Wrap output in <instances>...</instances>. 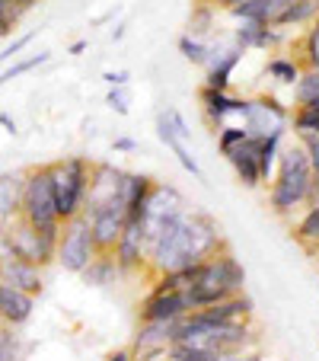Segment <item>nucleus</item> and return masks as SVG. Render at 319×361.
Instances as JSON below:
<instances>
[{"instance_id":"f03ea898","label":"nucleus","mask_w":319,"mask_h":361,"mask_svg":"<svg viewBox=\"0 0 319 361\" xmlns=\"http://www.w3.org/2000/svg\"><path fill=\"white\" fill-rule=\"evenodd\" d=\"M278 157H281V166L272 183V208L278 214H287V212H294L300 202L313 198V183H316V176H313V166L300 144L284 147Z\"/></svg>"},{"instance_id":"72a5a7b5","label":"nucleus","mask_w":319,"mask_h":361,"mask_svg":"<svg viewBox=\"0 0 319 361\" xmlns=\"http://www.w3.org/2000/svg\"><path fill=\"white\" fill-rule=\"evenodd\" d=\"M306 64H310L313 71H319V20H316V26L310 29V35H306Z\"/></svg>"},{"instance_id":"f3484780","label":"nucleus","mask_w":319,"mask_h":361,"mask_svg":"<svg viewBox=\"0 0 319 361\" xmlns=\"http://www.w3.org/2000/svg\"><path fill=\"white\" fill-rule=\"evenodd\" d=\"M176 323L179 320H147L141 326V333H137L135 348L137 352H156V348L173 345V339H176Z\"/></svg>"},{"instance_id":"7ed1b4c3","label":"nucleus","mask_w":319,"mask_h":361,"mask_svg":"<svg viewBox=\"0 0 319 361\" xmlns=\"http://www.w3.org/2000/svg\"><path fill=\"white\" fill-rule=\"evenodd\" d=\"M20 218L29 221L35 231H42L45 237L58 240L61 237L64 221L58 218L55 195H51V183H48V166L29 170L23 176V192H20Z\"/></svg>"},{"instance_id":"9b49d317","label":"nucleus","mask_w":319,"mask_h":361,"mask_svg":"<svg viewBox=\"0 0 319 361\" xmlns=\"http://www.w3.org/2000/svg\"><path fill=\"white\" fill-rule=\"evenodd\" d=\"M122 185V173L109 164H93L89 166V185H87V198H83V212H93L102 202L118 195Z\"/></svg>"},{"instance_id":"0eeeda50","label":"nucleus","mask_w":319,"mask_h":361,"mask_svg":"<svg viewBox=\"0 0 319 361\" xmlns=\"http://www.w3.org/2000/svg\"><path fill=\"white\" fill-rule=\"evenodd\" d=\"M7 250L13 256L26 262H35V266H48V262L55 259V250H58V240L45 237L42 231H35L29 221L16 218L13 224L7 227Z\"/></svg>"},{"instance_id":"aec40b11","label":"nucleus","mask_w":319,"mask_h":361,"mask_svg":"<svg viewBox=\"0 0 319 361\" xmlns=\"http://www.w3.org/2000/svg\"><path fill=\"white\" fill-rule=\"evenodd\" d=\"M237 42L239 48H265L268 42H275V32L272 26H265V23H252V20H243V26H239L237 32Z\"/></svg>"},{"instance_id":"e433bc0d","label":"nucleus","mask_w":319,"mask_h":361,"mask_svg":"<svg viewBox=\"0 0 319 361\" xmlns=\"http://www.w3.org/2000/svg\"><path fill=\"white\" fill-rule=\"evenodd\" d=\"M128 71H109V74H106V83H109V87H125V83H128Z\"/></svg>"},{"instance_id":"58836bf2","label":"nucleus","mask_w":319,"mask_h":361,"mask_svg":"<svg viewBox=\"0 0 319 361\" xmlns=\"http://www.w3.org/2000/svg\"><path fill=\"white\" fill-rule=\"evenodd\" d=\"M0 125H4V131H10V135H16V122L10 116H4V112H0Z\"/></svg>"},{"instance_id":"1a4fd4ad","label":"nucleus","mask_w":319,"mask_h":361,"mask_svg":"<svg viewBox=\"0 0 319 361\" xmlns=\"http://www.w3.org/2000/svg\"><path fill=\"white\" fill-rule=\"evenodd\" d=\"M0 281L20 288V291L35 298V294H42V266L20 259L13 252H4V256H0Z\"/></svg>"},{"instance_id":"4be33fe9","label":"nucleus","mask_w":319,"mask_h":361,"mask_svg":"<svg viewBox=\"0 0 319 361\" xmlns=\"http://www.w3.org/2000/svg\"><path fill=\"white\" fill-rule=\"evenodd\" d=\"M294 99L297 106H316L319 102V71H306L297 77V87H294Z\"/></svg>"},{"instance_id":"423d86ee","label":"nucleus","mask_w":319,"mask_h":361,"mask_svg":"<svg viewBox=\"0 0 319 361\" xmlns=\"http://www.w3.org/2000/svg\"><path fill=\"white\" fill-rule=\"evenodd\" d=\"M83 218H87V224H89V237H93L96 252H112L118 237H122L125 221H128V208H125L122 195H115V198H109V202H102L99 208L87 212Z\"/></svg>"},{"instance_id":"5701e85b","label":"nucleus","mask_w":319,"mask_h":361,"mask_svg":"<svg viewBox=\"0 0 319 361\" xmlns=\"http://www.w3.org/2000/svg\"><path fill=\"white\" fill-rule=\"evenodd\" d=\"M297 240L306 246V250L319 246V204H313L310 212H306V218L297 224Z\"/></svg>"},{"instance_id":"7c9ffc66","label":"nucleus","mask_w":319,"mask_h":361,"mask_svg":"<svg viewBox=\"0 0 319 361\" xmlns=\"http://www.w3.org/2000/svg\"><path fill=\"white\" fill-rule=\"evenodd\" d=\"M211 20H214V10L208 7V4H201V7L195 10V13H192V20H189V35H204L211 29Z\"/></svg>"},{"instance_id":"b1692460","label":"nucleus","mask_w":319,"mask_h":361,"mask_svg":"<svg viewBox=\"0 0 319 361\" xmlns=\"http://www.w3.org/2000/svg\"><path fill=\"white\" fill-rule=\"evenodd\" d=\"M294 131L297 135H319V102L316 106H297V112H294Z\"/></svg>"},{"instance_id":"c85d7f7f","label":"nucleus","mask_w":319,"mask_h":361,"mask_svg":"<svg viewBox=\"0 0 319 361\" xmlns=\"http://www.w3.org/2000/svg\"><path fill=\"white\" fill-rule=\"evenodd\" d=\"M268 74H272L275 80H281V83H297L300 68H297L294 61H284V58H275V61H268Z\"/></svg>"},{"instance_id":"f257e3e1","label":"nucleus","mask_w":319,"mask_h":361,"mask_svg":"<svg viewBox=\"0 0 319 361\" xmlns=\"http://www.w3.org/2000/svg\"><path fill=\"white\" fill-rule=\"evenodd\" d=\"M246 281V272L237 259H233L230 252H214L208 259L201 262V272L198 279L185 288V298H189L192 310L198 307H211L218 304V300H227L230 294H237Z\"/></svg>"},{"instance_id":"4468645a","label":"nucleus","mask_w":319,"mask_h":361,"mask_svg":"<svg viewBox=\"0 0 319 361\" xmlns=\"http://www.w3.org/2000/svg\"><path fill=\"white\" fill-rule=\"evenodd\" d=\"M32 307H35L32 294L0 281V323L4 326H23L32 317Z\"/></svg>"},{"instance_id":"4c0bfd02","label":"nucleus","mask_w":319,"mask_h":361,"mask_svg":"<svg viewBox=\"0 0 319 361\" xmlns=\"http://www.w3.org/2000/svg\"><path fill=\"white\" fill-rule=\"evenodd\" d=\"M135 147H137L135 137H118L115 141V150H135Z\"/></svg>"},{"instance_id":"c9c22d12","label":"nucleus","mask_w":319,"mask_h":361,"mask_svg":"<svg viewBox=\"0 0 319 361\" xmlns=\"http://www.w3.org/2000/svg\"><path fill=\"white\" fill-rule=\"evenodd\" d=\"M32 39H35V32H26V35H20V39H16L13 45H7V51H0V64L10 61V58H16V55H20V51H23V48H26Z\"/></svg>"},{"instance_id":"ddd939ff","label":"nucleus","mask_w":319,"mask_h":361,"mask_svg":"<svg viewBox=\"0 0 319 361\" xmlns=\"http://www.w3.org/2000/svg\"><path fill=\"white\" fill-rule=\"evenodd\" d=\"M185 314H192V304L185 298V291H163L150 294L141 307V320H182Z\"/></svg>"},{"instance_id":"ea45409f","label":"nucleus","mask_w":319,"mask_h":361,"mask_svg":"<svg viewBox=\"0 0 319 361\" xmlns=\"http://www.w3.org/2000/svg\"><path fill=\"white\" fill-rule=\"evenodd\" d=\"M106 361H131V355H128V352H112Z\"/></svg>"},{"instance_id":"39448f33","label":"nucleus","mask_w":319,"mask_h":361,"mask_svg":"<svg viewBox=\"0 0 319 361\" xmlns=\"http://www.w3.org/2000/svg\"><path fill=\"white\" fill-rule=\"evenodd\" d=\"M93 256H96V246H93V237H89L87 218H83V214H77V218L64 221L61 237H58L55 259L61 262L68 272H77V275H80L83 269L93 262Z\"/></svg>"},{"instance_id":"9d476101","label":"nucleus","mask_w":319,"mask_h":361,"mask_svg":"<svg viewBox=\"0 0 319 361\" xmlns=\"http://www.w3.org/2000/svg\"><path fill=\"white\" fill-rule=\"evenodd\" d=\"M144 250H147V240H144V221H125L122 237H118L115 250H112L118 272H131V269L144 266Z\"/></svg>"},{"instance_id":"cd10ccee","label":"nucleus","mask_w":319,"mask_h":361,"mask_svg":"<svg viewBox=\"0 0 319 361\" xmlns=\"http://www.w3.org/2000/svg\"><path fill=\"white\" fill-rule=\"evenodd\" d=\"M0 361H26L20 342H16V336L7 326H0Z\"/></svg>"},{"instance_id":"79ce46f5","label":"nucleus","mask_w":319,"mask_h":361,"mask_svg":"<svg viewBox=\"0 0 319 361\" xmlns=\"http://www.w3.org/2000/svg\"><path fill=\"white\" fill-rule=\"evenodd\" d=\"M83 48H87V42H74V45H70V55H80V51H83Z\"/></svg>"},{"instance_id":"6ab92c4d","label":"nucleus","mask_w":319,"mask_h":361,"mask_svg":"<svg viewBox=\"0 0 319 361\" xmlns=\"http://www.w3.org/2000/svg\"><path fill=\"white\" fill-rule=\"evenodd\" d=\"M80 275H83V281H87V285H96V288L109 285V281H115V275H118L115 256H112V252H96L93 262H89Z\"/></svg>"},{"instance_id":"2eb2a0df","label":"nucleus","mask_w":319,"mask_h":361,"mask_svg":"<svg viewBox=\"0 0 319 361\" xmlns=\"http://www.w3.org/2000/svg\"><path fill=\"white\" fill-rule=\"evenodd\" d=\"M258 141L262 137H246L239 147H233L230 154H227V160L233 164V170H237L239 183L246 185H258L262 183V173H258Z\"/></svg>"},{"instance_id":"f8f14e48","label":"nucleus","mask_w":319,"mask_h":361,"mask_svg":"<svg viewBox=\"0 0 319 361\" xmlns=\"http://www.w3.org/2000/svg\"><path fill=\"white\" fill-rule=\"evenodd\" d=\"M185 208H182V195H179L173 185H156L150 189L147 195V208H144V227H154V224H163L170 218H179Z\"/></svg>"},{"instance_id":"a878e982","label":"nucleus","mask_w":319,"mask_h":361,"mask_svg":"<svg viewBox=\"0 0 319 361\" xmlns=\"http://www.w3.org/2000/svg\"><path fill=\"white\" fill-rule=\"evenodd\" d=\"M45 61H48V51H39V55H29V58H23V61H16L13 68H7L4 74H0V87H7L10 80H16V77L29 74L32 68H39V64H45Z\"/></svg>"},{"instance_id":"412c9836","label":"nucleus","mask_w":319,"mask_h":361,"mask_svg":"<svg viewBox=\"0 0 319 361\" xmlns=\"http://www.w3.org/2000/svg\"><path fill=\"white\" fill-rule=\"evenodd\" d=\"M281 135H284V131L268 135L258 141V173H262V179H272L275 160H278V150H281Z\"/></svg>"},{"instance_id":"a211bd4d","label":"nucleus","mask_w":319,"mask_h":361,"mask_svg":"<svg viewBox=\"0 0 319 361\" xmlns=\"http://www.w3.org/2000/svg\"><path fill=\"white\" fill-rule=\"evenodd\" d=\"M156 135H160V141H163L166 147H170L173 154H176V160L185 166V170L192 173V176H195V179H201V166L195 164V157H192V154H189V147H185V141H182V137H176V131H173L170 125L163 122V118L156 122Z\"/></svg>"},{"instance_id":"f704fd0d","label":"nucleus","mask_w":319,"mask_h":361,"mask_svg":"<svg viewBox=\"0 0 319 361\" xmlns=\"http://www.w3.org/2000/svg\"><path fill=\"white\" fill-rule=\"evenodd\" d=\"M106 102H109V109H115L118 116H128V99H125L122 87H112L109 96H106Z\"/></svg>"},{"instance_id":"a19ab883","label":"nucleus","mask_w":319,"mask_h":361,"mask_svg":"<svg viewBox=\"0 0 319 361\" xmlns=\"http://www.w3.org/2000/svg\"><path fill=\"white\" fill-rule=\"evenodd\" d=\"M13 4H16V7H20V10H29V7H35L39 0H13Z\"/></svg>"},{"instance_id":"bb28decb","label":"nucleus","mask_w":319,"mask_h":361,"mask_svg":"<svg viewBox=\"0 0 319 361\" xmlns=\"http://www.w3.org/2000/svg\"><path fill=\"white\" fill-rule=\"evenodd\" d=\"M179 51H182V58L192 64L208 61V45H204L201 39H195V35H182V39H179Z\"/></svg>"},{"instance_id":"dca6fc26","label":"nucleus","mask_w":319,"mask_h":361,"mask_svg":"<svg viewBox=\"0 0 319 361\" xmlns=\"http://www.w3.org/2000/svg\"><path fill=\"white\" fill-rule=\"evenodd\" d=\"M201 109H204V116H208L211 125H218V122H224L227 116H233V112L243 116L246 99H233V96H227V90L204 87L201 90Z\"/></svg>"},{"instance_id":"20e7f679","label":"nucleus","mask_w":319,"mask_h":361,"mask_svg":"<svg viewBox=\"0 0 319 361\" xmlns=\"http://www.w3.org/2000/svg\"><path fill=\"white\" fill-rule=\"evenodd\" d=\"M89 166L93 164H87L83 157H68L58 160V164H48V183H51V195H55V208L61 221H70L83 212Z\"/></svg>"},{"instance_id":"2f4dec72","label":"nucleus","mask_w":319,"mask_h":361,"mask_svg":"<svg viewBox=\"0 0 319 361\" xmlns=\"http://www.w3.org/2000/svg\"><path fill=\"white\" fill-rule=\"evenodd\" d=\"M23 16V10L16 7L13 0H0V35H7L16 26V20Z\"/></svg>"},{"instance_id":"393cba45","label":"nucleus","mask_w":319,"mask_h":361,"mask_svg":"<svg viewBox=\"0 0 319 361\" xmlns=\"http://www.w3.org/2000/svg\"><path fill=\"white\" fill-rule=\"evenodd\" d=\"M319 10V0H291V7L284 10V16L278 20V26H291V23H304L310 20Z\"/></svg>"},{"instance_id":"473e14b6","label":"nucleus","mask_w":319,"mask_h":361,"mask_svg":"<svg viewBox=\"0 0 319 361\" xmlns=\"http://www.w3.org/2000/svg\"><path fill=\"white\" fill-rule=\"evenodd\" d=\"M300 137V147H304L306 160L313 166V176L319 179V135H297Z\"/></svg>"},{"instance_id":"6e6552de","label":"nucleus","mask_w":319,"mask_h":361,"mask_svg":"<svg viewBox=\"0 0 319 361\" xmlns=\"http://www.w3.org/2000/svg\"><path fill=\"white\" fill-rule=\"evenodd\" d=\"M243 118H246V135L268 137V135L284 131L287 109L284 106H278V99H268V96H265V99H246Z\"/></svg>"},{"instance_id":"c756f323","label":"nucleus","mask_w":319,"mask_h":361,"mask_svg":"<svg viewBox=\"0 0 319 361\" xmlns=\"http://www.w3.org/2000/svg\"><path fill=\"white\" fill-rule=\"evenodd\" d=\"M246 128H230V125H227V128H220V135H218V147H220V154H230L233 147H239V144L246 141Z\"/></svg>"}]
</instances>
